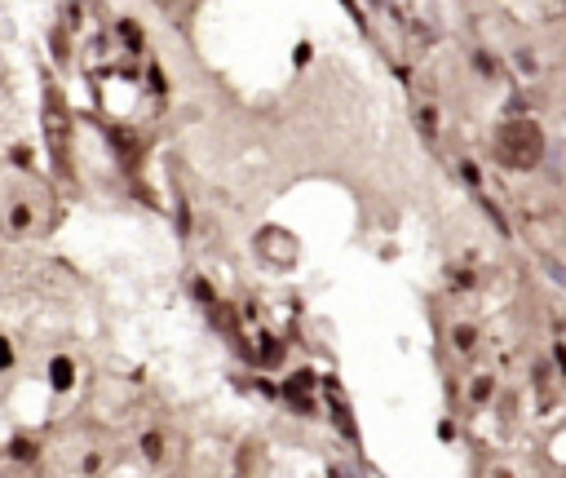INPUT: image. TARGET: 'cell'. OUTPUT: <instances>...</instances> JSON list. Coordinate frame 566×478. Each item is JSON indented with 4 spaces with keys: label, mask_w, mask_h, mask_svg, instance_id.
<instances>
[{
    "label": "cell",
    "mask_w": 566,
    "mask_h": 478,
    "mask_svg": "<svg viewBox=\"0 0 566 478\" xmlns=\"http://www.w3.org/2000/svg\"><path fill=\"white\" fill-rule=\"evenodd\" d=\"M115 31H119V40H124L133 53H142V49H147V31H142L133 18H119V22H115Z\"/></svg>",
    "instance_id": "obj_5"
},
{
    "label": "cell",
    "mask_w": 566,
    "mask_h": 478,
    "mask_svg": "<svg viewBox=\"0 0 566 478\" xmlns=\"http://www.w3.org/2000/svg\"><path fill=\"white\" fill-rule=\"evenodd\" d=\"M310 58H315V49H310V40H301L292 49V67H310Z\"/></svg>",
    "instance_id": "obj_12"
},
{
    "label": "cell",
    "mask_w": 566,
    "mask_h": 478,
    "mask_svg": "<svg viewBox=\"0 0 566 478\" xmlns=\"http://www.w3.org/2000/svg\"><path fill=\"white\" fill-rule=\"evenodd\" d=\"M456 345L469 350V345H474V332H469V328H456Z\"/></svg>",
    "instance_id": "obj_14"
},
{
    "label": "cell",
    "mask_w": 566,
    "mask_h": 478,
    "mask_svg": "<svg viewBox=\"0 0 566 478\" xmlns=\"http://www.w3.org/2000/svg\"><path fill=\"white\" fill-rule=\"evenodd\" d=\"M500 151L509 155L517 169H526V164H531L535 155H540V138H535V129H531V124H509V129H504V138H500Z\"/></svg>",
    "instance_id": "obj_1"
},
{
    "label": "cell",
    "mask_w": 566,
    "mask_h": 478,
    "mask_svg": "<svg viewBox=\"0 0 566 478\" xmlns=\"http://www.w3.org/2000/svg\"><path fill=\"white\" fill-rule=\"evenodd\" d=\"M9 160H14V169H31V164H35V151L27 147V142H18V147L9 151Z\"/></svg>",
    "instance_id": "obj_10"
},
{
    "label": "cell",
    "mask_w": 566,
    "mask_h": 478,
    "mask_svg": "<svg viewBox=\"0 0 566 478\" xmlns=\"http://www.w3.org/2000/svg\"><path fill=\"white\" fill-rule=\"evenodd\" d=\"M9 368H14V341L0 337V372H9Z\"/></svg>",
    "instance_id": "obj_11"
},
{
    "label": "cell",
    "mask_w": 566,
    "mask_h": 478,
    "mask_svg": "<svg viewBox=\"0 0 566 478\" xmlns=\"http://www.w3.org/2000/svg\"><path fill=\"white\" fill-rule=\"evenodd\" d=\"M27 226H31V204H14V208H9V231L27 235Z\"/></svg>",
    "instance_id": "obj_8"
},
{
    "label": "cell",
    "mask_w": 566,
    "mask_h": 478,
    "mask_svg": "<svg viewBox=\"0 0 566 478\" xmlns=\"http://www.w3.org/2000/svg\"><path fill=\"white\" fill-rule=\"evenodd\" d=\"M147 76H151V85H155V93H168V80H164V71L155 67V63L147 67Z\"/></svg>",
    "instance_id": "obj_13"
},
{
    "label": "cell",
    "mask_w": 566,
    "mask_h": 478,
    "mask_svg": "<svg viewBox=\"0 0 566 478\" xmlns=\"http://www.w3.org/2000/svg\"><path fill=\"white\" fill-rule=\"evenodd\" d=\"M138 447H142V456H147V461H160L164 456V434H160V429H147V434L138 438Z\"/></svg>",
    "instance_id": "obj_7"
},
{
    "label": "cell",
    "mask_w": 566,
    "mask_h": 478,
    "mask_svg": "<svg viewBox=\"0 0 566 478\" xmlns=\"http://www.w3.org/2000/svg\"><path fill=\"white\" fill-rule=\"evenodd\" d=\"M49 390L53 394H71L76 390V358L71 354H53L49 358Z\"/></svg>",
    "instance_id": "obj_2"
},
{
    "label": "cell",
    "mask_w": 566,
    "mask_h": 478,
    "mask_svg": "<svg viewBox=\"0 0 566 478\" xmlns=\"http://www.w3.org/2000/svg\"><path fill=\"white\" fill-rule=\"evenodd\" d=\"M9 456H14L18 465H35V461H40V447H35V438H27V434H18L14 443H9Z\"/></svg>",
    "instance_id": "obj_6"
},
{
    "label": "cell",
    "mask_w": 566,
    "mask_h": 478,
    "mask_svg": "<svg viewBox=\"0 0 566 478\" xmlns=\"http://www.w3.org/2000/svg\"><path fill=\"white\" fill-rule=\"evenodd\" d=\"M190 292H195V302H203V306H208V310L217 306V288H213V283H208V279H203V274H199V279H195V283H190Z\"/></svg>",
    "instance_id": "obj_9"
},
{
    "label": "cell",
    "mask_w": 566,
    "mask_h": 478,
    "mask_svg": "<svg viewBox=\"0 0 566 478\" xmlns=\"http://www.w3.org/2000/svg\"><path fill=\"white\" fill-rule=\"evenodd\" d=\"M252 350H257V368H283V354H288V345H283L279 337H270V332H261Z\"/></svg>",
    "instance_id": "obj_4"
},
{
    "label": "cell",
    "mask_w": 566,
    "mask_h": 478,
    "mask_svg": "<svg viewBox=\"0 0 566 478\" xmlns=\"http://www.w3.org/2000/svg\"><path fill=\"white\" fill-rule=\"evenodd\" d=\"M106 142L115 147V155H119V164H124V169H138V164H142V142L128 138L124 129H106Z\"/></svg>",
    "instance_id": "obj_3"
}]
</instances>
